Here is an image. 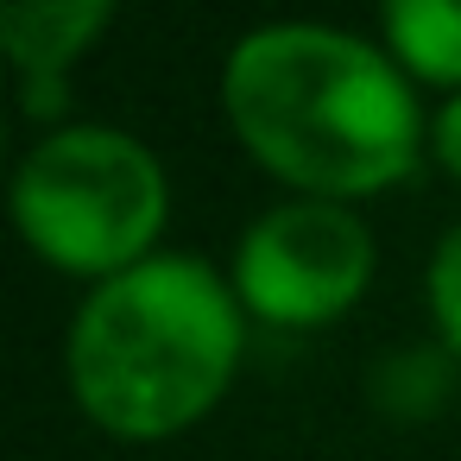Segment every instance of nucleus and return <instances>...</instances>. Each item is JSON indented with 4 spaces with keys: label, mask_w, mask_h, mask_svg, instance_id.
<instances>
[{
    "label": "nucleus",
    "mask_w": 461,
    "mask_h": 461,
    "mask_svg": "<svg viewBox=\"0 0 461 461\" xmlns=\"http://www.w3.org/2000/svg\"><path fill=\"white\" fill-rule=\"evenodd\" d=\"M221 114L234 146L291 196L366 203L429 158L417 83L366 32L272 20L228 45Z\"/></svg>",
    "instance_id": "1"
},
{
    "label": "nucleus",
    "mask_w": 461,
    "mask_h": 461,
    "mask_svg": "<svg viewBox=\"0 0 461 461\" xmlns=\"http://www.w3.org/2000/svg\"><path fill=\"white\" fill-rule=\"evenodd\" d=\"M247 329L228 272L196 253H152L83 291L64 335V379L102 436L171 442L234 392Z\"/></svg>",
    "instance_id": "2"
},
{
    "label": "nucleus",
    "mask_w": 461,
    "mask_h": 461,
    "mask_svg": "<svg viewBox=\"0 0 461 461\" xmlns=\"http://www.w3.org/2000/svg\"><path fill=\"white\" fill-rule=\"evenodd\" d=\"M7 203L32 259L95 291L165 253L158 240L171 221V177L140 133L70 121L26 146Z\"/></svg>",
    "instance_id": "3"
},
{
    "label": "nucleus",
    "mask_w": 461,
    "mask_h": 461,
    "mask_svg": "<svg viewBox=\"0 0 461 461\" xmlns=\"http://www.w3.org/2000/svg\"><path fill=\"white\" fill-rule=\"evenodd\" d=\"M379 272L373 228L354 203L322 196H285L259 209L228 259V285L247 310V322L278 335H316L360 310L366 285Z\"/></svg>",
    "instance_id": "4"
},
{
    "label": "nucleus",
    "mask_w": 461,
    "mask_h": 461,
    "mask_svg": "<svg viewBox=\"0 0 461 461\" xmlns=\"http://www.w3.org/2000/svg\"><path fill=\"white\" fill-rule=\"evenodd\" d=\"M114 26L108 0H32V7H0V51L14 64L26 121H45V133L70 108V70L83 51Z\"/></svg>",
    "instance_id": "5"
},
{
    "label": "nucleus",
    "mask_w": 461,
    "mask_h": 461,
    "mask_svg": "<svg viewBox=\"0 0 461 461\" xmlns=\"http://www.w3.org/2000/svg\"><path fill=\"white\" fill-rule=\"evenodd\" d=\"M455 392H461V360H455L436 335H423V341H392V348H379L373 366H366V404H373L385 423H404V429L436 423V417L455 404Z\"/></svg>",
    "instance_id": "6"
},
{
    "label": "nucleus",
    "mask_w": 461,
    "mask_h": 461,
    "mask_svg": "<svg viewBox=\"0 0 461 461\" xmlns=\"http://www.w3.org/2000/svg\"><path fill=\"white\" fill-rule=\"evenodd\" d=\"M379 45L417 89H442V102L461 95V0H392Z\"/></svg>",
    "instance_id": "7"
},
{
    "label": "nucleus",
    "mask_w": 461,
    "mask_h": 461,
    "mask_svg": "<svg viewBox=\"0 0 461 461\" xmlns=\"http://www.w3.org/2000/svg\"><path fill=\"white\" fill-rule=\"evenodd\" d=\"M423 303H429V335L461 360V221H448L436 234V247H429Z\"/></svg>",
    "instance_id": "8"
},
{
    "label": "nucleus",
    "mask_w": 461,
    "mask_h": 461,
    "mask_svg": "<svg viewBox=\"0 0 461 461\" xmlns=\"http://www.w3.org/2000/svg\"><path fill=\"white\" fill-rule=\"evenodd\" d=\"M429 165L461 190V95H448V102L429 114Z\"/></svg>",
    "instance_id": "9"
}]
</instances>
